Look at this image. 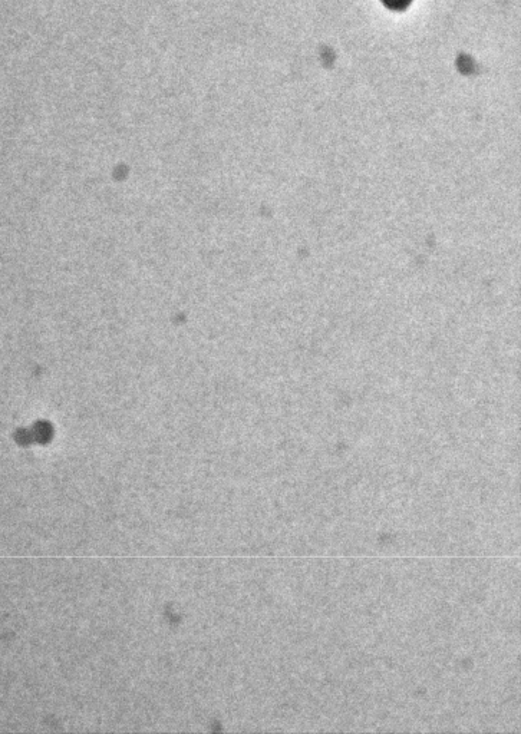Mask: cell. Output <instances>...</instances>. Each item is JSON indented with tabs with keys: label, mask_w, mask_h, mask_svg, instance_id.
<instances>
[{
	"label": "cell",
	"mask_w": 521,
	"mask_h": 734,
	"mask_svg": "<svg viewBox=\"0 0 521 734\" xmlns=\"http://www.w3.org/2000/svg\"><path fill=\"white\" fill-rule=\"evenodd\" d=\"M382 2H384L388 8L395 9V11H404V9L410 5L411 0H382Z\"/></svg>",
	"instance_id": "obj_1"
}]
</instances>
